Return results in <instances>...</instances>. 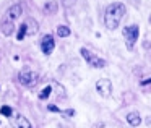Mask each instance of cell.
<instances>
[{
  "label": "cell",
  "mask_w": 151,
  "mask_h": 128,
  "mask_svg": "<svg viewBox=\"0 0 151 128\" xmlns=\"http://www.w3.org/2000/svg\"><path fill=\"white\" fill-rule=\"evenodd\" d=\"M54 47H55V42H54V37L50 36V34H46V36L41 39V50H42L46 55H50L54 50Z\"/></svg>",
  "instance_id": "ba28073f"
},
{
  "label": "cell",
  "mask_w": 151,
  "mask_h": 128,
  "mask_svg": "<svg viewBox=\"0 0 151 128\" xmlns=\"http://www.w3.org/2000/svg\"><path fill=\"white\" fill-rule=\"evenodd\" d=\"M122 34H124V39H125V44H127L128 50H132V49H133V46H135V42H137V39H138L140 28H138V24L125 26L124 31H122Z\"/></svg>",
  "instance_id": "277c9868"
},
{
  "label": "cell",
  "mask_w": 151,
  "mask_h": 128,
  "mask_svg": "<svg viewBox=\"0 0 151 128\" xmlns=\"http://www.w3.org/2000/svg\"><path fill=\"white\" fill-rule=\"evenodd\" d=\"M125 13H127V8H125L124 4H120V2L111 4L106 8V13H104L106 28H107V29H117L120 21H122V18L125 16Z\"/></svg>",
  "instance_id": "6da1fadb"
},
{
  "label": "cell",
  "mask_w": 151,
  "mask_h": 128,
  "mask_svg": "<svg viewBox=\"0 0 151 128\" xmlns=\"http://www.w3.org/2000/svg\"><path fill=\"white\" fill-rule=\"evenodd\" d=\"M62 2H63V4L67 5V7H68V5H72V4H73V0H62Z\"/></svg>",
  "instance_id": "e0dca14e"
},
{
  "label": "cell",
  "mask_w": 151,
  "mask_h": 128,
  "mask_svg": "<svg viewBox=\"0 0 151 128\" xmlns=\"http://www.w3.org/2000/svg\"><path fill=\"white\" fill-rule=\"evenodd\" d=\"M49 110H52V112H60L59 109L55 107V105H49Z\"/></svg>",
  "instance_id": "2e32d148"
},
{
  "label": "cell",
  "mask_w": 151,
  "mask_h": 128,
  "mask_svg": "<svg viewBox=\"0 0 151 128\" xmlns=\"http://www.w3.org/2000/svg\"><path fill=\"white\" fill-rule=\"evenodd\" d=\"M21 13H23V7H21L20 4L12 5V7L5 11V15L2 16V21H0V29H2V33H4L5 36H12V34H13L15 24H17L18 18L21 16Z\"/></svg>",
  "instance_id": "7a4b0ae2"
},
{
  "label": "cell",
  "mask_w": 151,
  "mask_h": 128,
  "mask_svg": "<svg viewBox=\"0 0 151 128\" xmlns=\"http://www.w3.org/2000/svg\"><path fill=\"white\" fill-rule=\"evenodd\" d=\"M24 24H26V31L29 36H33V34H36L37 31H39V24H37V21L34 20V18H26L24 20Z\"/></svg>",
  "instance_id": "9c48e42d"
},
{
  "label": "cell",
  "mask_w": 151,
  "mask_h": 128,
  "mask_svg": "<svg viewBox=\"0 0 151 128\" xmlns=\"http://www.w3.org/2000/svg\"><path fill=\"white\" fill-rule=\"evenodd\" d=\"M26 34H28V31H26V24L23 23V24L20 26V31H18V36H17V39H18V41H23Z\"/></svg>",
  "instance_id": "4fadbf2b"
},
{
  "label": "cell",
  "mask_w": 151,
  "mask_h": 128,
  "mask_svg": "<svg viewBox=\"0 0 151 128\" xmlns=\"http://www.w3.org/2000/svg\"><path fill=\"white\" fill-rule=\"evenodd\" d=\"M81 55H83V59H85L91 67H94V68H104V67H106V62H104V60L99 59L98 55H94V54L89 52V50L85 49V47L81 49Z\"/></svg>",
  "instance_id": "5b68a950"
},
{
  "label": "cell",
  "mask_w": 151,
  "mask_h": 128,
  "mask_svg": "<svg viewBox=\"0 0 151 128\" xmlns=\"http://www.w3.org/2000/svg\"><path fill=\"white\" fill-rule=\"evenodd\" d=\"M50 92H52V88H50V86L44 88V91L39 94V99H47V97H49V94H50Z\"/></svg>",
  "instance_id": "9a60e30c"
},
{
  "label": "cell",
  "mask_w": 151,
  "mask_h": 128,
  "mask_svg": "<svg viewBox=\"0 0 151 128\" xmlns=\"http://www.w3.org/2000/svg\"><path fill=\"white\" fill-rule=\"evenodd\" d=\"M0 114L5 115V117H12V115H13V112H12V107H8V105H4V107L0 109Z\"/></svg>",
  "instance_id": "5bb4252c"
},
{
  "label": "cell",
  "mask_w": 151,
  "mask_h": 128,
  "mask_svg": "<svg viewBox=\"0 0 151 128\" xmlns=\"http://www.w3.org/2000/svg\"><path fill=\"white\" fill-rule=\"evenodd\" d=\"M10 122H12V127L13 128H33L31 123H29V120H28L24 115H20V114L12 115Z\"/></svg>",
  "instance_id": "52a82bcc"
},
{
  "label": "cell",
  "mask_w": 151,
  "mask_h": 128,
  "mask_svg": "<svg viewBox=\"0 0 151 128\" xmlns=\"http://www.w3.org/2000/svg\"><path fill=\"white\" fill-rule=\"evenodd\" d=\"M18 79H20V83L23 86H26V88H34V86L39 83V75H37L36 72H33L31 68H23L20 72V75H18Z\"/></svg>",
  "instance_id": "3957f363"
},
{
  "label": "cell",
  "mask_w": 151,
  "mask_h": 128,
  "mask_svg": "<svg viewBox=\"0 0 151 128\" xmlns=\"http://www.w3.org/2000/svg\"><path fill=\"white\" fill-rule=\"evenodd\" d=\"M57 34H59V37H67L70 34V29L67 26H59L57 28Z\"/></svg>",
  "instance_id": "7c38bea8"
},
{
  "label": "cell",
  "mask_w": 151,
  "mask_h": 128,
  "mask_svg": "<svg viewBox=\"0 0 151 128\" xmlns=\"http://www.w3.org/2000/svg\"><path fill=\"white\" fill-rule=\"evenodd\" d=\"M150 83H151V78L150 79H143V81H141V84L145 86V84H150Z\"/></svg>",
  "instance_id": "ac0fdd59"
},
{
  "label": "cell",
  "mask_w": 151,
  "mask_h": 128,
  "mask_svg": "<svg viewBox=\"0 0 151 128\" xmlns=\"http://www.w3.org/2000/svg\"><path fill=\"white\" fill-rule=\"evenodd\" d=\"M44 11H46L47 15H49V13H55V11H57V4H55V2H47L46 7H44Z\"/></svg>",
  "instance_id": "8fae6325"
},
{
  "label": "cell",
  "mask_w": 151,
  "mask_h": 128,
  "mask_svg": "<svg viewBox=\"0 0 151 128\" xmlns=\"http://www.w3.org/2000/svg\"><path fill=\"white\" fill-rule=\"evenodd\" d=\"M127 122L132 125V127H140L141 125V115L138 112H130L127 115Z\"/></svg>",
  "instance_id": "30bf717a"
},
{
  "label": "cell",
  "mask_w": 151,
  "mask_h": 128,
  "mask_svg": "<svg viewBox=\"0 0 151 128\" xmlns=\"http://www.w3.org/2000/svg\"><path fill=\"white\" fill-rule=\"evenodd\" d=\"M96 89H98L99 96H102V97H109L112 92V83L111 79L107 78H102V79H98L96 81Z\"/></svg>",
  "instance_id": "8992f818"
}]
</instances>
